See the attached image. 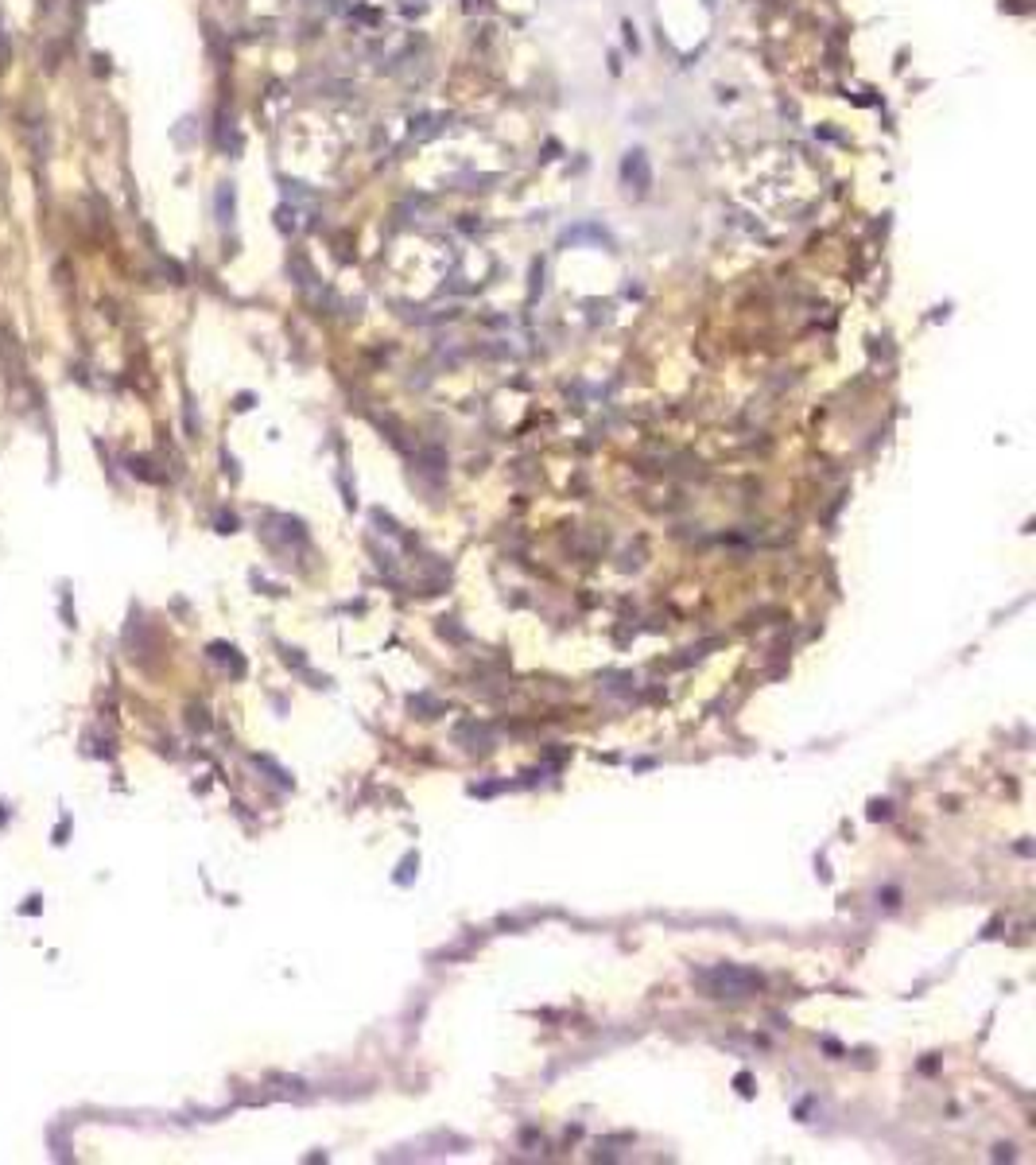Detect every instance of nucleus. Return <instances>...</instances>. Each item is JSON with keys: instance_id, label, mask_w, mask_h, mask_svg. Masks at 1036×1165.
I'll list each match as a JSON object with an SVG mask.
<instances>
[{"instance_id": "obj_1", "label": "nucleus", "mask_w": 1036, "mask_h": 1165, "mask_svg": "<svg viewBox=\"0 0 1036 1165\" xmlns=\"http://www.w3.org/2000/svg\"><path fill=\"white\" fill-rule=\"evenodd\" d=\"M637 171V183L641 187H648V168H645V152H629V160H625V175H633Z\"/></svg>"}]
</instances>
